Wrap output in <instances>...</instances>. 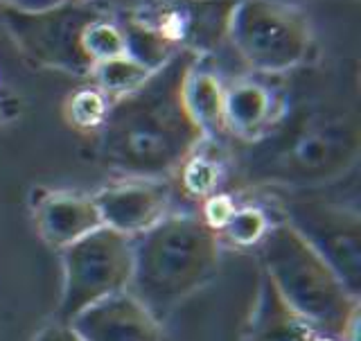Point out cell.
<instances>
[{"label": "cell", "instance_id": "1", "mask_svg": "<svg viewBox=\"0 0 361 341\" xmlns=\"http://www.w3.org/2000/svg\"><path fill=\"white\" fill-rule=\"evenodd\" d=\"M221 258L219 233L201 215H165L133 237L131 292L158 321L214 276Z\"/></svg>", "mask_w": 361, "mask_h": 341}, {"label": "cell", "instance_id": "2", "mask_svg": "<svg viewBox=\"0 0 361 341\" xmlns=\"http://www.w3.org/2000/svg\"><path fill=\"white\" fill-rule=\"evenodd\" d=\"M257 246L262 271L316 335L357 341L361 297L343 285L336 271L287 222L271 224Z\"/></svg>", "mask_w": 361, "mask_h": 341}, {"label": "cell", "instance_id": "3", "mask_svg": "<svg viewBox=\"0 0 361 341\" xmlns=\"http://www.w3.org/2000/svg\"><path fill=\"white\" fill-rule=\"evenodd\" d=\"M63 292L59 319L71 321L82 310L113 294L127 292L133 276V237L109 226L61 249Z\"/></svg>", "mask_w": 361, "mask_h": 341}, {"label": "cell", "instance_id": "4", "mask_svg": "<svg viewBox=\"0 0 361 341\" xmlns=\"http://www.w3.org/2000/svg\"><path fill=\"white\" fill-rule=\"evenodd\" d=\"M282 222L336 271L350 292L361 297V220L357 210L323 201H291Z\"/></svg>", "mask_w": 361, "mask_h": 341}, {"label": "cell", "instance_id": "5", "mask_svg": "<svg viewBox=\"0 0 361 341\" xmlns=\"http://www.w3.org/2000/svg\"><path fill=\"white\" fill-rule=\"evenodd\" d=\"M68 323L84 341H163L161 321L131 292L113 294Z\"/></svg>", "mask_w": 361, "mask_h": 341}, {"label": "cell", "instance_id": "6", "mask_svg": "<svg viewBox=\"0 0 361 341\" xmlns=\"http://www.w3.org/2000/svg\"><path fill=\"white\" fill-rule=\"evenodd\" d=\"M95 203L104 226L135 237L165 217L167 192L156 186H120L97 195Z\"/></svg>", "mask_w": 361, "mask_h": 341}, {"label": "cell", "instance_id": "7", "mask_svg": "<svg viewBox=\"0 0 361 341\" xmlns=\"http://www.w3.org/2000/svg\"><path fill=\"white\" fill-rule=\"evenodd\" d=\"M37 226L43 240L61 249L82 240L104 226L95 199L75 195H52L37 208Z\"/></svg>", "mask_w": 361, "mask_h": 341}, {"label": "cell", "instance_id": "8", "mask_svg": "<svg viewBox=\"0 0 361 341\" xmlns=\"http://www.w3.org/2000/svg\"><path fill=\"white\" fill-rule=\"evenodd\" d=\"M316 333L293 312L262 271L255 310L244 341H314Z\"/></svg>", "mask_w": 361, "mask_h": 341}, {"label": "cell", "instance_id": "9", "mask_svg": "<svg viewBox=\"0 0 361 341\" xmlns=\"http://www.w3.org/2000/svg\"><path fill=\"white\" fill-rule=\"evenodd\" d=\"M274 224L269 220V215L259 208H242L231 215V220L221 226L219 237H226L235 246H257L262 242L264 233L269 231V226Z\"/></svg>", "mask_w": 361, "mask_h": 341}, {"label": "cell", "instance_id": "10", "mask_svg": "<svg viewBox=\"0 0 361 341\" xmlns=\"http://www.w3.org/2000/svg\"><path fill=\"white\" fill-rule=\"evenodd\" d=\"M235 213V206H233V201L228 197H210L206 201V206H203V215H201V220L206 222L208 226H212L214 231H221V226L231 220V215Z\"/></svg>", "mask_w": 361, "mask_h": 341}, {"label": "cell", "instance_id": "11", "mask_svg": "<svg viewBox=\"0 0 361 341\" xmlns=\"http://www.w3.org/2000/svg\"><path fill=\"white\" fill-rule=\"evenodd\" d=\"M32 341H84V339L73 330V325L68 321L56 319L45 325L43 330H39Z\"/></svg>", "mask_w": 361, "mask_h": 341}, {"label": "cell", "instance_id": "12", "mask_svg": "<svg viewBox=\"0 0 361 341\" xmlns=\"http://www.w3.org/2000/svg\"><path fill=\"white\" fill-rule=\"evenodd\" d=\"M314 341H338V339H332V337H325V335H316Z\"/></svg>", "mask_w": 361, "mask_h": 341}]
</instances>
